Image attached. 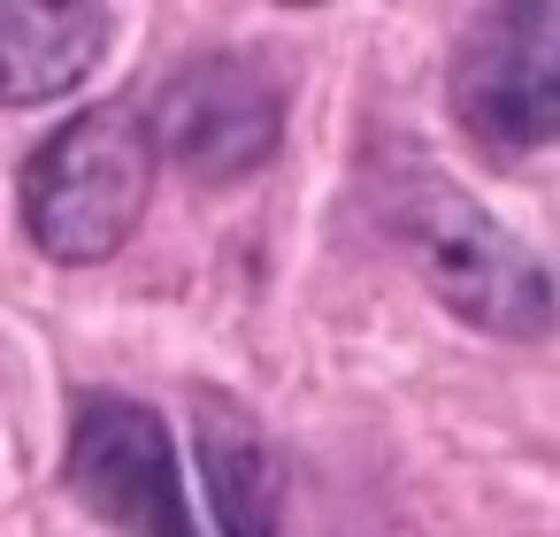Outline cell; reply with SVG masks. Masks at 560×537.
<instances>
[{"instance_id":"7","label":"cell","mask_w":560,"mask_h":537,"mask_svg":"<svg viewBox=\"0 0 560 537\" xmlns=\"http://www.w3.org/2000/svg\"><path fill=\"white\" fill-rule=\"evenodd\" d=\"M192 430H200V468H208L223 537H284V468H277L261 422L246 407L200 392Z\"/></svg>"},{"instance_id":"2","label":"cell","mask_w":560,"mask_h":537,"mask_svg":"<svg viewBox=\"0 0 560 537\" xmlns=\"http://www.w3.org/2000/svg\"><path fill=\"white\" fill-rule=\"evenodd\" d=\"M154 200V131L131 108L70 116L24 162V231L47 261H108Z\"/></svg>"},{"instance_id":"6","label":"cell","mask_w":560,"mask_h":537,"mask_svg":"<svg viewBox=\"0 0 560 537\" xmlns=\"http://www.w3.org/2000/svg\"><path fill=\"white\" fill-rule=\"evenodd\" d=\"M116 39V16L101 0H0V101L9 108H32V101H55L70 93Z\"/></svg>"},{"instance_id":"5","label":"cell","mask_w":560,"mask_h":537,"mask_svg":"<svg viewBox=\"0 0 560 537\" xmlns=\"http://www.w3.org/2000/svg\"><path fill=\"white\" fill-rule=\"evenodd\" d=\"M70 491L131 537H192L170 422L124 392H93L70 422Z\"/></svg>"},{"instance_id":"4","label":"cell","mask_w":560,"mask_h":537,"mask_svg":"<svg viewBox=\"0 0 560 537\" xmlns=\"http://www.w3.org/2000/svg\"><path fill=\"white\" fill-rule=\"evenodd\" d=\"M154 154L185 162L192 177L223 185L277 154L284 139V85L254 55H192L154 93Z\"/></svg>"},{"instance_id":"1","label":"cell","mask_w":560,"mask_h":537,"mask_svg":"<svg viewBox=\"0 0 560 537\" xmlns=\"http://www.w3.org/2000/svg\"><path fill=\"white\" fill-rule=\"evenodd\" d=\"M376 215L460 323H476L491 338H545L552 330L560 292H552L545 261L430 162H392L376 177Z\"/></svg>"},{"instance_id":"3","label":"cell","mask_w":560,"mask_h":537,"mask_svg":"<svg viewBox=\"0 0 560 537\" xmlns=\"http://www.w3.org/2000/svg\"><path fill=\"white\" fill-rule=\"evenodd\" d=\"M453 116L491 154H529L560 139V9L514 0L476 9L453 47Z\"/></svg>"}]
</instances>
